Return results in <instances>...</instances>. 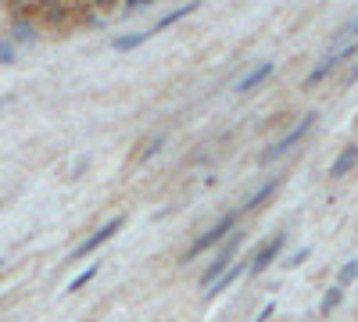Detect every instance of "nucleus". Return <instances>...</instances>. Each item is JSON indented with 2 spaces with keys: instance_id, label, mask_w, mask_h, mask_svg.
Instances as JSON below:
<instances>
[{
  "instance_id": "1",
  "label": "nucleus",
  "mask_w": 358,
  "mask_h": 322,
  "mask_svg": "<svg viewBox=\"0 0 358 322\" xmlns=\"http://www.w3.org/2000/svg\"><path fill=\"white\" fill-rule=\"evenodd\" d=\"M236 222H241V212H229V215H222L212 229L201 233V237H197V240H194L183 254H179V265H190V261H194L201 251H212L219 240H226V237H229V229H236Z\"/></svg>"
},
{
  "instance_id": "2",
  "label": "nucleus",
  "mask_w": 358,
  "mask_h": 322,
  "mask_svg": "<svg viewBox=\"0 0 358 322\" xmlns=\"http://www.w3.org/2000/svg\"><path fill=\"white\" fill-rule=\"evenodd\" d=\"M315 119H319V115H315V111H308V115H305V119H301V122H297L294 129H287V136H283V140H276V143H273V147H268V151H265V154H262L258 161H262V165H268V161H276V158H283V154H287V151L294 147V143H301V140L308 136V129L315 126Z\"/></svg>"
},
{
  "instance_id": "3",
  "label": "nucleus",
  "mask_w": 358,
  "mask_h": 322,
  "mask_svg": "<svg viewBox=\"0 0 358 322\" xmlns=\"http://www.w3.org/2000/svg\"><path fill=\"white\" fill-rule=\"evenodd\" d=\"M244 240H248V233H241V229H229V240L222 244V251L215 254V261H208V269L201 272V286H208V283H212L226 265H229V261L236 258V251H241L244 247Z\"/></svg>"
},
{
  "instance_id": "4",
  "label": "nucleus",
  "mask_w": 358,
  "mask_h": 322,
  "mask_svg": "<svg viewBox=\"0 0 358 322\" xmlns=\"http://www.w3.org/2000/svg\"><path fill=\"white\" fill-rule=\"evenodd\" d=\"M122 226H126V219H122V215H115L111 222H104V226L94 233V237H86V240H83V244L69 254V261H79V258H86V254H94V251H97V247H104V244H108V240L115 237V233L122 229Z\"/></svg>"
},
{
  "instance_id": "5",
  "label": "nucleus",
  "mask_w": 358,
  "mask_h": 322,
  "mask_svg": "<svg viewBox=\"0 0 358 322\" xmlns=\"http://www.w3.org/2000/svg\"><path fill=\"white\" fill-rule=\"evenodd\" d=\"M283 244H287V233H280V237H273V240H265L262 247H258V254L251 258V265H248V272H265L268 265H273V261L280 258V251H283Z\"/></svg>"
},
{
  "instance_id": "6",
  "label": "nucleus",
  "mask_w": 358,
  "mask_h": 322,
  "mask_svg": "<svg viewBox=\"0 0 358 322\" xmlns=\"http://www.w3.org/2000/svg\"><path fill=\"white\" fill-rule=\"evenodd\" d=\"M273 72H276V61H262V65H255V68H251L241 82H236L233 90H236V94H251L255 86H262V82H265L268 75H273Z\"/></svg>"
},
{
  "instance_id": "7",
  "label": "nucleus",
  "mask_w": 358,
  "mask_h": 322,
  "mask_svg": "<svg viewBox=\"0 0 358 322\" xmlns=\"http://www.w3.org/2000/svg\"><path fill=\"white\" fill-rule=\"evenodd\" d=\"M355 165H358V143H348V147L334 158V165H330V180H344V175L355 172Z\"/></svg>"
},
{
  "instance_id": "8",
  "label": "nucleus",
  "mask_w": 358,
  "mask_h": 322,
  "mask_svg": "<svg viewBox=\"0 0 358 322\" xmlns=\"http://www.w3.org/2000/svg\"><path fill=\"white\" fill-rule=\"evenodd\" d=\"M201 4H197V0H190V4H183V8H176V11H169L165 18H158V25L151 29V33H162V29H169V25H176V22H183L187 15H194Z\"/></svg>"
},
{
  "instance_id": "9",
  "label": "nucleus",
  "mask_w": 358,
  "mask_h": 322,
  "mask_svg": "<svg viewBox=\"0 0 358 322\" xmlns=\"http://www.w3.org/2000/svg\"><path fill=\"white\" fill-rule=\"evenodd\" d=\"M155 33L147 29V33H129V36H115V50L118 54H129V50H136V47H143L147 40H151Z\"/></svg>"
},
{
  "instance_id": "10",
  "label": "nucleus",
  "mask_w": 358,
  "mask_h": 322,
  "mask_svg": "<svg viewBox=\"0 0 358 322\" xmlns=\"http://www.w3.org/2000/svg\"><path fill=\"white\" fill-rule=\"evenodd\" d=\"M11 40H15L18 47L36 43V25H33V22H25V18H18V22L11 25Z\"/></svg>"
},
{
  "instance_id": "11",
  "label": "nucleus",
  "mask_w": 358,
  "mask_h": 322,
  "mask_svg": "<svg viewBox=\"0 0 358 322\" xmlns=\"http://www.w3.org/2000/svg\"><path fill=\"white\" fill-rule=\"evenodd\" d=\"M276 190H280V180H273V183H265V186H262L258 193H251V197H248V204H244V208H241V212H258V208H262V204H265L268 197H273Z\"/></svg>"
},
{
  "instance_id": "12",
  "label": "nucleus",
  "mask_w": 358,
  "mask_h": 322,
  "mask_svg": "<svg viewBox=\"0 0 358 322\" xmlns=\"http://www.w3.org/2000/svg\"><path fill=\"white\" fill-rule=\"evenodd\" d=\"M348 40H358V15H355V18H348V22L341 25V33L334 36V47H344Z\"/></svg>"
},
{
  "instance_id": "13",
  "label": "nucleus",
  "mask_w": 358,
  "mask_h": 322,
  "mask_svg": "<svg viewBox=\"0 0 358 322\" xmlns=\"http://www.w3.org/2000/svg\"><path fill=\"white\" fill-rule=\"evenodd\" d=\"M43 22H47V25H65V22H69V8H65V4L43 8Z\"/></svg>"
},
{
  "instance_id": "14",
  "label": "nucleus",
  "mask_w": 358,
  "mask_h": 322,
  "mask_svg": "<svg viewBox=\"0 0 358 322\" xmlns=\"http://www.w3.org/2000/svg\"><path fill=\"white\" fill-rule=\"evenodd\" d=\"M341 298H344V286L337 283V286L330 290V294L322 298V315H334V312H337V305H341Z\"/></svg>"
},
{
  "instance_id": "15",
  "label": "nucleus",
  "mask_w": 358,
  "mask_h": 322,
  "mask_svg": "<svg viewBox=\"0 0 358 322\" xmlns=\"http://www.w3.org/2000/svg\"><path fill=\"white\" fill-rule=\"evenodd\" d=\"M94 276H97V265H90L86 272H79V276H76V279L69 283V294H76V290H83V286H86L90 279H94Z\"/></svg>"
},
{
  "instance_id": "16",
  "label": "nucleus",
  "mask_w": 358,
  "mask_h": 322,
  "mask_svg": "<svg viewBox=\"0 0 358 322\" xmlns=\"http://www.w3.org/2000/svg\"><path fill=\"white\" fill-rule=\"evenodd\" d=\"M162 147H165V136L158 133V136H155L151 143H147V147H143V151H140V161H151V158H155V154H158Z\"/></svg>"
},
{
  "instance_id": "17",
  "label": "nucleus",
  "mask_w": 358,
  "mask_h": 322,
  "mask_svg": "<svg viewBox=\"0 0 358 322\" xmlns=\"http://www.w3.org/2000/svg\"><path fill=\"white\" fill-rule=\"evenodd\" d=\"M355 276H358V261H348V265L341 269V276H337V283H341V286H348Z\"/></svg>"
},
{
  "instance_id": "18",
  "label": "nucleus",
  "mask_w": 358,
  "mask_h": 322,
  "mask_svg": "<svg viewBox=\"0 0 358 322\" xmlns=\"http://www.w3.org/2000/svg\"><path fill=\"white\" fill-rule=\"evenodd\" d=\"M308 254H312V247H301V251H294V254L283 261V265H287V269H297V265H301V261H305Z\"/></svg>"
},
{
  "instance_id": "19",
  "label": "nucleus",
  "mask_w": 358,
  "mask_h": 322,
  "mask_svg": "<svg viewBox=\"0 0 358 322\" xmlns=\"http://www.w3.org/2000/svg\"><path fill=\"white\" fill-rule=\"evenodd\" d=\"M11 57H15V47H11V43H0V61L11 65Z\"/></svg>"
},
{
  "instance_id": "20",
  "label": "nucleus",
  "mask_w": 358,
  "mask_h": 322,
  "mask_svg": "<svg viewBox=\"0 0 358 322\" xmlns=\"http://www.w3.org/2000/svg\"><path fill=\"white\" fill-rule=\"evenodd\" d=\"M90 4H94V8H101V11H115V4H118V0H90Z\"/></svg>"
},
{
  "instance_id": "21",
  "label": "nucleus",
  "mask_w": 358,
  "mask_h": 322,
  "mask_svg": "<svg viewBox=\"0 0 358 322\" xmlns=\"http://www.w3.org/2000/svg\"><path fill=\"white\" fill-rule=\"evenodd\" d=\"M50 4H62V0H33L36 11H43V8H50Z\"/></svg>"
},
{
  "instance_id": "22",
  "label": "nucleus",
  "mask_w": 358,
  "mask_h": 322,
  "mask_svg": "<svg viewBox=\"0 0 358 322\" xmlns=\"http://www.w3.org/2000/svg\"><path fill=\"white\" fill-rule=\"evenodd\" d=\"M273 312H276V305H265V308L258 312V319H273Z\"/></svg>"
},
{
  "instance_id": "23",
  "label": "nucleus",
  "mask_w": 358,
  "mask_h": 322,
  "mask_svg": "<svg viewBox=\"0 0 358 322\" xmlns=\"http://www.w3.org/2000/svg\"><path fill=\"white\" fill-rule=\"evenodd\" d=\"M147 4H151V0H129L126 8H129V11H136V8H147Z\"/></svg>"
},
{
  "instance_id": "24",
  "label": "nucleus",
  "mask_w": 358,
  "mask_h": 322,
  "mask_svg": "<svg viewBox=\"0 0 358 322\" xmlns=\"http://www.w3.org/2000/svg\"><path fill=\"white\" fill-rule=\"evenodd\" d=\"M351 82H358V68H351V75H348V86H351Z\"/></svg>"
},
{
  "instance_id": "25",
  "label": "nucleus",
  "mask_w": 358,
  "mask_h": 322,
  "mask_svg": "<svg viewBox=\"0 0 358 322\" xmlns=\"http://www.w3.org/2000/svg\"><path fill=\"white\" fill-rule=\"evenodd\" d=\"M72 4H76V8H83V4H90V0H72Z\"/></svg>"
},
{
  "instance_id": "26",
  "label": "nucleus",
  "mask_w": 358,
  "mask_h": 322,
  "mask_svg": "<svg viewBox=\"0 0 358 322\" xmlns=\"http://www.w3.org/2000/svg\"><path fill=\"white\" fill-rule=\"evenodd\" d=\"M0 269H4V261H0Z\"/></svg>"
}]
</instances>
